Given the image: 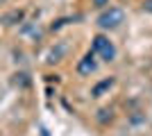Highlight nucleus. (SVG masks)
<instances>
[{"mask_svg": "<svg viewBox=\"0 0 152 136\" xmlns=\"http://www.w3.org/2000/svg\"><path fill=\"white\" fill-rule=\"evenodd\" d=\"M123 18H125V14H123L118 7H111V9H107V12H102V14H100L98 25L104 27V30H111V27H118V25H121Z\"/></svg>", "mask_w": 152, "mask_h": 136, "instance_id": "2", "label": "nucleus"}, {"mask_svg": "<svg viewBox=\"0 0 152 136\" xmlns=\"http://www.w3.org/2000/svg\"><path fill=\"white\" fill-rule=\"evenodd\" d=\"M111 84H114V79H111V77H109V79H104V82H100V84H98V86L93 89V95H95V97H98V95H102V91H107Z\"/></svg>", "mask_w": 152, "mask_h": 136, "instance_id": "4", "label": "nucleus"}, {"mask_svg": "<svg viewBox=\"0 0 152 136\" xmlns=\"http://www.w3.org/2000/svg\"><path fill=\"white\" fill-rule=\"evenodd\" d=\"M95 71V61L91 55H86L84 59H80V64H77V73L80 75H91V73Z\"/></svg>", "mask_w": 152, "mask_h": 136, "instance_id": "3", "label": "nucleus"}, {"mask_svg": "<svg viewBox=\"0 0 152 136\" xmlns=\"http://www.w3.org/2000/svg\"><path fill=\"white\" fill-rule=\"evenodd\" d=\"M93 52H95V55H100L104 61H111V59L116 57L114 43H111L107 36H102V34H98V36L93 39Z\"/></svg>", "mask_w": 152, "mask_h": 136, "instance_id": "1", "label": "nucleus"}, {"mask_svg": "<svg viewBox=\"0 0 152 136\" xmlns=\"http://www.w3.org/2000/svg\"><path fill=\"white\" fill-rule=\"evenodd\" d=\"M93 5H98V7H104V5H107V0H93Z\"/></svg>", "mask_w": 152, "mask_h": 136, "instance_id": "6", "label": "nucleus"}, {"mask_svg": "<svg viewBox=\"0 0 152 136\" xmlns=\"http://www.w3.org/2000/svg\"><path fill=\"white\" fill-rule=\"evenodd\" d=\"M143 7H145L148 12H152V0H145V2H143Z\"/></svg>", "mask_w": 152, "mask_h": 136, "instance_id": "5", "label": "nucleus"}]
</instances>
